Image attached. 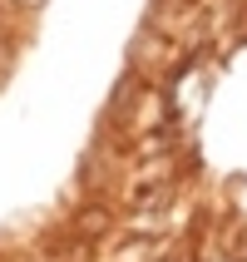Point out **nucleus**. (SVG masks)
Instances as JSON below:
<instances>
[{"label": "nucleus", "instance_id": "1", "mask_svg": "<svg viewBox=\"0 0 247 262\" xmlns=\"http://www.w3.org/2000/svg\"><path fill=\"white\" fill-rule=\"evenodd\" d=\"M74 228H79V233H84V237H99V233H109V208H104V203L84 208V213L74 218Z\"/></svg>", "mask_w": 247, "mask_h": 262}]
</instances>
